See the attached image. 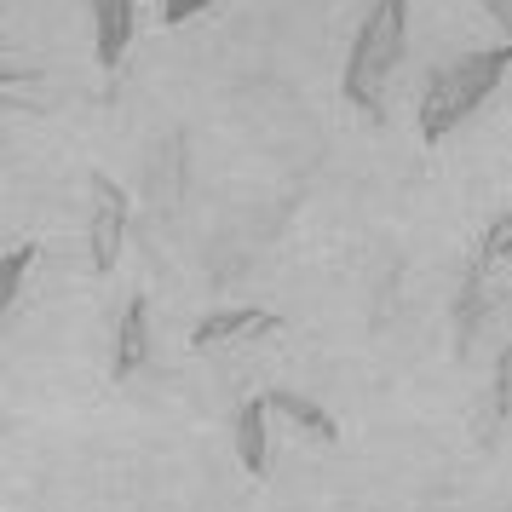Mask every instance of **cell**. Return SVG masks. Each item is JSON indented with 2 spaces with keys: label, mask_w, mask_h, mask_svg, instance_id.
<instances>
[{
  "label": "cell",
  "mask_w": 512,
  "mask_h": 512,
  "mask_svg": "<svg viewBox=\"0 0 512 512\" xmlns=\"http://www.w3.org/2000/svg\"><path fill=\"white\" fill-rule=\"evenodd\" d=\"M403 41H409V0H374L351 35L346 75H340V93L369 121H386V87L403 64Z\"/></svg>",
  "instance_id": "obj_1"
},
{
  "label": "cell",
  "mask_w": 512,
  "mask_h": 512,
  "mask_svg": "<svg viewBox=\"0 0 512 512\" xmlns=\"http://www.w3.org/2000/svg\"><path fill=\"white\" fill-rule=\"evenodd\" d=\"M484 288H489V271H478V265H466L461 300H455V323H461V334H466V340H472V334L484 328V311H489Z\"/></svg>",
  "instance_id": "obj_9"
},
{
  "label": "cell",
  "mask_w": 512,
  "mask_h": 512,
  "mask_svg": "<svg viewBox=\"0 0 512 512\" xmlns=\"http://www.w3.org/2000/svg\"><path fill=\"white\" fill-rule=\"evenodd\" d=\"M265 415H271V403H265V397H248V403L236 409V455H242V466H248L254 478H265V455H271Z\"/></svg>",
  "instance_id": "obj_7"
},
{
  "label": "cell",
  "mask_w": 512,
  "mask_h": 512,
  "mask_svg": "<svg viewBox=\"0 0 512 512\" xmlns=\"http://www.w3.org/2000/svg\"><path fill=\"white\" fill-rule=\"evenodd\" d=\"M150 357V300L133 294L127 311H121V328H116V357H110V374L116 380H133Z\"/></svg>",
  "instance_id": "obj_5"
},
{
  "label": "cell",
  "mask_w": 512,
  "mask_h": 512,
  "mask_svg": "<svg viewBox=\"0 0 512 512\" xmlns=\"http://www.w3.org/2000/svg\"><path fill=\"white\" fill-rule=\"evenodd\" d=\"M478 6H484L489 18L501 24V35H507V41H512V0H478Z\"/></svg>",
  "instance_id": "obj_14"
},
{
  "label": "cell",
  "mask_w": 512,
  "mask_h": 512,
  "mask_svg": "<svg viewBox=\"0 0 512 512\" xmlns=\"http://www.w3.org/2000/svg\"><path fill=\"white\" fill-rule=\"evenodd\" d=\"M213 0H162V24H190L196 12H208Z\"/></svg>",
  "instance_id": "obj_13"
},
{
  "label": "cell",
  "mask_w": 512,
  "mask_h": 512,
  "mask_svg": "<svg viewBox=\"0 0 512 512\" xmlns=\"http://www.w3.org/2000/svg\"><path fill=\"white\" fill-rule=\"evenodd\" d=\"M507 70H512V41H495V47H484V52H466L449 70H438L426 81V98H420V139L443 144L501 81H507Z\"/></svg>",
  "instance_id": "obj_2"
},
{
  "label": "cell",
  "mask_w": 512,
  "mask_h": 512,
  "mask_svg": "<svg viewBox=\"0 0 512 512\" xmlns=\"http://www.w3.org/2000/svg\"><path fill=\"white\" fill-rule=\"evenodd\" d=\"M495 420H512V346L501 351V369H495Z\"/></svg>",
  "instance_id": "obj_12"
},
{
  "label": "cell",
  "mask_w": 512,
  "mask_h": 512,
  "mask_svg": "<svg viewBox=\"0 0 512 512\" xmlns=\"http://www.w3.org/2000/svg\"><path fill=\"white\" fill-rule=\"evenodd\" d=\"M501 259H512V208L501 213V219H489L484 236L472 242V265L478 271H489V265H501Z\"/></svg>",
  "instance_id": "obj_10"
},
{
  "label": "cell",
  "mask_w": 512,
  "mask_h": 512,
  "mask_svg": "<svg viewBox=\"0 0 512 512\" xmlns=\"http://www.w3.org/2000/svg\"><path fill=\"white\" fill-rule=\"evenodd\" d=\"M121 231H127V190L116 179H93V225H87V248H93V271L110 277L121 259Z\"/></svg>",
  "instance_id": "obj_3"
},
{
  "label": "cell",
  "mask_w": 512,
  "mask_h": 512,
  "mask_svg": "<svg viewBox=\"0 0 512 512\" xmlns=\"http://www.w3.org/2000/svg\"><path fill=\"white\" fill-rule=\"evenodd\" d=\"M265 403H271V415H288L294 426H305L311 438L340 443V426H334V415H323L311 397H300V392H265Z\"/></svg>",
  "instance_id": "obj_8"
},
{
  "label": "cell",
  "mask_w": 512,
  "mask_h": 512,
  "mask_svg": "<svg viewBox=\"0 0 512 512\" xmlns=\"http://www.w3.org/2000/svg\"><path fill=\"white\" fill-rule=\"evenodd\" d=\"M271 328H288L277 311H259V305H242V311H213L190 328V351H208L219 340H236V334H271Z\"/></svg>",
  "instance_id": "obj_6"
},
{
  "label": "cell",
  "mask_w": 512,
  "mask_h": 512,
  "mask_svg": "<svg viewBox=\"0 0 512 512\" xmlns=\"http://www.w3.org/2000/svg\"><path fill=\"white\" fill-rule=\"evenodd\" d=\"M87 6H93V52H98V64L110 70L133 47L139 12H133V0H87Z\"/></svg>",
  "instance_id": "obj_4"
},
{
  "label": "cell",
  "mask_w": 512,
  "mask_h": 512,
  "mask_svg": "<svg viewBox=\"0 0 512 512\" xmlns=\"http://www.w3.org/2000/svg\"><path fill=\"white\" fill-rule=\"evenodd\" d=\"M35 254H41L35 242H18L12 254L0 259V305L18 300V288H24V277H29V265H35Z\"/></svg>",
  "instance_id": "obj_11"
}]
</instances>
